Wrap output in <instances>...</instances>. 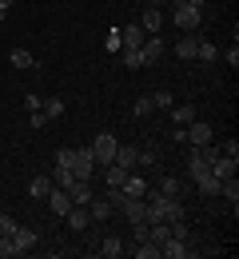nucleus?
<instances>
[{"label": "nucleus", "mask_w": 239, "mask_h": 259, "mask_svg": "<svg viewBox=\"0 0 239 259\" xmlns=\"http://www.w3.org/2000/svg\"><path fill=\"white\" fill-rule=\"evenodd\" d=\"M200 16H204V8H196V4H175V8H171L175 28H183V32H196V28H200Z\"/></svg>", "instance_id": "obj_1"}, {"label": "nucleus", "mask_w": 239, "mask_h": 259, "mask_svg": "<svg viewBox=\"0 0 239 259\" xmlns=\"http://www.w3.org/2000/svg\"><path fill=\"white\" fill-rule=\"evenodd\" d=\"M68 167H72L76 180H92V171H96V156H92V148H76L72 160H68Z\"/></svg>", "instance_id": "obj_2"}, {"label": "nucleus", "mask_w": 239, "mask_h": 259, "mask_svg": "<svg viewBox=\"0 0 239 259\" xmlns=\"http://www.w3.org/2000/svg\"><path fill=\"white\" fill-rule=\"evenodd\" d=\"M160 255H164V259H196L200 251L192 247V239H175V235H171V239H164Z\"/></svg>", "instance_id": "obj_3"}, {"label": "nucleus", "mask_w": 239, "mask_h": 259, "mask_svg": "<svg viewBox=\"0 0 239 259\" xmlns=\"http://www.w3.org/2000/svg\"><path fill=\"white\" fill-rule=\"evenodd\" d=\"M139 28L152 36V32H160L164 28V8L160 4H144V16H139Z\"/></svg>", "instance_id": "obj_4"}, {"label": "nucleus", "mask_w": 239, "mask_h": 259, "mask_svg": "<svg viewBox=\"0 0 239 259\" xmlns=\"http://www.w3.org/2000/svg\"><path fill=\"white\" fill-rule=\"evenodd\" d=\"M144 28H139V24H124V28H120V44H124V48H120V52H139V44H144Z\"/></svg>", "instance_id": "obj_5"}, {"label": "nucleus", "mask_w": 239, "mask_h": 259, "mask_svg": "<svg viewBox=\"0 0 239 259\" xmlns=\"http://www.w3.org/2000/svg\"><path fill=\"white\" fill-rule=\"evenodd\" d=\"M116 148H120V144H116V140H112L108 132L92 140V156H96V160H104V163H112V160H116Z\"/></svg>", "instance_id": "obj_6"}, {"label": "nucleus", "mask_w": 239, "mask_h": 259, "mask_svg": "<svg viewBox=\"0 0 239 259\" xmlns=\"http://www.w3.org/2000/svg\"><path fill=\"white\" fill-rule=\"evenodd\" d=\"M160 56H164V40H160L156 32L144 36V44H139V60H144V64H156Z\"/></svg>", "instance_id": "obj_7"}, {"label": "nucleus", "mask_w": 239, "mask_h": 259, "mask_svg": "<svg viewBox=\"0 0 239 259\" xmlns=\"http://www.w3.org/2000/svg\"><path fill=\"white\" fill-rule=\"evenodd\" d=\"M183 144H196V148L211 144V128H207V124H200V120H192V124L183 128Z\"/></svg>", "instance_id": "obj_8"}, {"label": "nucleus", "mask_w": 239, "mask_h": 259, "mask_svg": "<svg viewBox=\"0 0 239 259\" xmlns=\"http://www.w3.org/2000/svg\"><path fill=\"white\" fill-rule=\"evenodd\" d=\"M84 207H88V215H92V224H104V220H112V211H116V207H112V203H108L104 195H92V199H88Z\"/></svg>", "instance_id": "obj_9"}, {"label": "nucleus", "mask_w": 239, "mask_h": 259, "mask_svg": "<svg viewBox=\"0 0 239 259\" xmlns=\"http://www.w3.org/2000/svg\"><path fill=\"white\" fill-rule=\"evenodd\" d=\"M52 188H56V184H52V176H44V171L28 180V195H32V199H48V192H52Z\"/></svg>", "instance_id": "obj_10"}, {"label": "nucleus", "mask_w": 239, "mask_h": 259, "mask_svg": "<svg viewBox=\"0 0 239 259\" xmlns=\"http://www.w3.org/2000/svg\"><path fill=\"white\" fill-rule=\"evenodd\" d=\"M48 207H52L56 215H68V207H72V195L64 192V188H52V192H48Z\"/></svg>", "instance_id": "obj_11"}, {"label": "nucleus", "mask_w": 239, "mask_h": 259, "mask_svg": "<svg viewBox=\"0 0 239 259\" xmlns=\"http://www.w3.org/2000/svg\"><path fill=\"white\" fill-rule=\"evenodd\" d=\"M235 167H239V160H235V156H223V152H219V156L211 160V171H215L219 180H227V176H235Z\"/></svg>", "instance_id": "obj_12"}, {"label": "nucleus", "mask_w": 239, "mask_h": 259, "mask_svg": "<svg viewBox=\"0 0 239 259\" xmlns=\"http://www.w3.org/2000/svg\"><path fill=\"white\" fill-rule=\"evenodd\" d=\"M168 112H171V124H175V128H187V124L196 120V108H192V104H171Z\"/></svg>", "instance_id": "obj_13"}, {"label": "nucleus", "mask_w": 239, "mask_h": 259, "mask_svg": "<svg viewBox=\"0 0 239 259\" xmlns=\"http://www.w3.org/2000/svg\"><path fill=\"white\" fill-rule=\"evenodd\" d=\"M64 192L72 195V203H88V199L96 195V192H92V184H88V180H72V184L64 188Z\"/></svg>", "instance_id": "obj_14"}, {"label": "nucleus", "mask_w": 239, "mask_h": 259, "mask_svg": "<svg viewBox=\"0 0 239 259\" xmlns=\"http://www.w3.org/2000/svg\"><path fill=\"white\" fill-rule=\"evenodd\" d=\"M12 239L20 243V251H24V255H28V251L36 247V231H32V227H24V224H16V227H12Z\"/></svg>", "instance_id": "obj_15"}, {"label": "nucleus", "mask_w": 239, "mask_h": 259, "mask_svg": "<svg viewBox=\"0 0 239 259\" xmlns=\"http://www.w3.org/2000/svg\"><path fill=\"white\" fill-rule=\"evenodd\" d=\"M120 211H124L128 224H139V220H144V195H128V203H124Z\"/></svg>", "instance_id": "obj_16"}, {"label": "nucleus", "mask_w": 239, "mask_h": 259, "mask_svg": "<svg viewBox=\"0 0 239 259\" xmlns=\"http://www.w3.org/2000/svg\"><path fill=\"white\" fill-rule=\"evenodd\" d=\"M100 255L104 259H120L124 255V239H120V235H104L100 239Z\"/></svg>", "instance_id": "obj_17"}, {"label": "nucleus", "mask_w": 239, "mask_h": 259, "mask_svg": "<svg viewBox=\"0 0 239 259\" xmlns=\"http://www.w3.org/2000/svg\"><path fill=\"white\" fill-rule=\"evenodd\" d=\"M40 112H44V120H60V116H64V100L60 96H44L40 100Z\"/></svg>", "instance_id": "obj_18"}, {"label": "nucleus", "mask_w": 239, "mask_h": 259, "mask_svg": "<svg viewBox=\"0 0 239 259\" xmlns=\"http://www.w3.org/2000/svg\"><path fill=\"white\" fill-rule=\"evenodd\" d=\"M196 44H200V40H196L192 32L179 36V40H175V56H179V60H196Z\"/></svg>", "instance_id": "obj_19"}, {"label": "nucleus", "mask_w": 239, "mask_h": 259, "mask_svg": "<svg viewBox=\"0 0 239 259\" xmlns=\"http://www.w3.org/2000/svg\"><path fill=\"white\" fill-rule=\"evenodd\" d=\"M112 163H120V167L136 171V163H139V152H136V148H116V160H112Z\"/></svg>", "instance_id": "obj_20"}, {"label": "nucleus", "mask_w": 239, "mask_h": 259, "mask_svg": "<svg viewBox=\"0 0 239 259\" xmlns=\"http://www.w3.org/2000/svg\"><path fill=\"white\" fill-rule=\"evenodd\" d=\"M104 171H108V188H124L128 167H120V163H104Z\"/></svg>", "instance_id": "obj_21"}, {"label": "nucleus", "mask_w": 239, "mask_h": 259, "mask_svg": "<svg viewBox=\"0 0 239 259\" xmlns=\"http://www.w3.org/2000/svg\"><path fill=\"white\" fill-rule=\"evenodd\" d=\"M219 195H227V199H231V207L239 203V180H235V176H227V180H219Z\"/></svg>", "instance_id": "obj_22"}, {"label": "nucleus", "mask_w": 239, "mask_h": 259, "mask_svg": "<svg viewBox=\"0 0 239 259\" xmlns=\"http://www.w3.org/2000/svg\"><path fill=\"white\" fill-rule=\"evenodd\" d=\"M215 56H219V48H215L211 40H200V44H196V60H204V64H211Z\"/></svg>", "instance_id": "obj_23"}, {"label": "nucleus", "mask_w": 239, "mask_h": 259, "mask_svg": "<svg viewBox=\"0 0 239 259\" xmlns=\"http://www.w3.org/2000/svg\"><path fill=\"white\" fill-rule=\"evenodd\" d=\"M0 255H4V259H16V255H24V251H20V243H16L12 235H0Z\"/></svg>", "instance_id": "obj_24"}, {"label": "nucleus", "mask_w": 239, "mask_h": 259, "mask_svg": "<svg viewBox=\"0 0 239 259\" xmlns=\"http://www.w3.org/2000/svg\"><path fill=\"white\" fill-rule=\"evenodd\" d=\"M164 220H183V203H179V199H168V195H164Z\"/></svg>", "instance_id": "obj_25"}, {"label": "nucleus", "mask_w": 239, "mask_h": 259, "mask_svg": "<svg viewBox=\"0 0 239 259\" xmlns=\"http://www.w3.org/2000/svg\"><path fill=\"white\" fill-rule=\"evenodd\" d=\"M124 192H128V195H144V192H148V184L139 180L136 171H128V180H124Z\"/></svg>", "instance_id": "obj_26"}, {"label": "nucleus", "mask_w": 239, "mask_h": 259, "mask_svg": "<svg viewBox=\"0 0 239 259\" xmlns=\"http://www.w3.org/2000/svg\"><path fill=\"white\" fill-rule=\"evenodd\" d=\"M132 112H136V120H144V116H152V112H156V104H152V96H136V104H132Z\"/></svg>", "instance_id": "obj_27"}, {"label": "nucleus", "mask_w": 239, "mask_h": 259, "mask_svg": "<svg viewBox=\"0 0 239 259\" xmlns=\"http://www.w3.org/2000/svg\"><path fill=\"white\" fill-rule=\"evenodd\" d=\"M179 192H183V188H179V180H175V176H164V184H160V195H168V199H179Z\"/></svg>", "instance_id": "obj_28"}, {"label": "nucleus", "mask_w": 239, "mask_h": 259, "mask_svg": "<svg viewBox=\"0 0 239 259\" xmlns=\"http://www.w3.org/2000/svg\"><path fill=\"white\" fill-rule=\"evenodd\" d=\"M8 60H12L16 68H32V52H28V48H12V52H8Z\"/></svg>", "instance_id": "obj_29"}, {"label": "nucleus", "mask_w": 239, "mask_h": 259, "mask_svg": "<svg viewBox=\"0 0 239 259\" xmlns=\"http://www.w3.org/2000/svg\"><path fill=\"white\" fill-rule=\"evenodd\" d=\"M72 180H76V176H72V167H64V163H56V171H52V184H56V188H68Z\"/></svg>", "instance_id": "obj_30"}, {"label": "nucleus", "mask_w": 239, "mask_h": 259, "mask_svg": "<svg viewBox=\"0 0 239 259\" xmlns=\"http://www.w3.org/2000/svg\"><path fill=\"white\" fill-rule=\"evenodd\" d=\"M171 235H175V239H192V227H187V224H183V220H171Z\"/></svg>", "instance_id": "obj_31"}, {"label": "nucleus", "mask_w": 239, "mask_h": 259, "mask_svg": "<svg viewBox=\"0 0 239 259\" xmlns=\"http://www.w3.org/2000/svg\"><path fill=\"white\" fill-rule=\"evenodd\" d=\"M219 152H223V156H235V160H239V140H227V144H219Z\"/></svg>", "instance_id": "obj_32"}, {"label": "nucleus", "mask_w": 239, "mask_h": 259, "mask_svg": "<svg viewBox=\"0 0 239 259\" xmlns=\"http://www.w3.org/2000/svg\"><path fill=\"white\" fill-rule=\"evenodd\" d=\"M152 104H156V108H171V96L168 92H152Z\"/></svg>", "instance_id": "obj_33"}, {"label": "nucleus", "mask_w": 239, "mask_h": 259, "mask_svg": "<svg viewBox=\"0 0 239 259\" xmlns=\"http://www.w3.org/2000/svg\"><path fill=\"white\" fill-rule=\"evenodd\" d=\"M12 227H16L12 215H0V235H12Z\"/></svg>", "instance_id": "obj_34"}, {"label": "nucleus", "mask_w": 239, "mask_h": 259, "mask_svg": "<svg viewBox=\"0 0 239 259\" xmlns=\"http://www.w3.org/2000/svg\"><path fill=\"white\" fill-rule=\"evenodd\" d=\"M124 64L128 68H144V60H139V52H124Z\"/></svg>", "instance_id": "obj_35"}, {"label": "nucleus", "mask_w": 239, "mask_h": 259, "mask_svg": "<svg viewBox=\"0 0 239 259\" xmlns=\"http://www.w3.org/2000/svg\"><path fill=\"white\" fill-rule=\"evenodd\" d=\"M120 48H124V44H120V28H116V32L108 36V52H120Z\"/></svg>", "instance_id": "obj_36"}, {"label": "nucleus", "mask_w": 239, "mask_h": 259, "mask_svg": "<svg viewBox=\"0 0 239 259\" xmlns=\"http://www.w3.org/2000/svg\"><path fill=\"white\" fill-rule=\"evenodd\" d=\"M28 124H32V128H44V124H48V120H44V112H40V108H36V112H32V120H28Z\"/></svg>", "instance_id": "obj_37"}, {"label": "nucleus", "mask_w": 239, "mask_h": 259, "mask_svg": "<svg viewBox=\"0 0 239 259\" xmlns=\"http://www.w3.org/2000/svg\"><path fill=\"white\" fill-rule=\"evenodd\" d=\"M227 64H231V68L239 64V48H235V40H231V48H227Z\"/></svg>", "instance_id": "obj_38"}, {"label": "nucleus", "mask_w": 239, "mask_h": 259, "mask_svg": "<svg viewBox=\"0 0 239 259\" xmlns=\"http://www.w3.org/2000/svg\"><path fill=\"white\" fill-rule=\"evenodd\" d=\"M68 160H72V148H60V152H56V163H64V167H68Z\"/></svg>", "instance_id": "obj_39"}, {"label": "nucleus", "mask_w": 239, "mask_h": 259, "mask_svg": "<svg viewBox=\"0 0 239 259\" xmlns=\"http://www.w3.org/2000/svg\"><path fill=\"white\" fill-rule=\"evenodd\" d=\"M171 4H196V8H204V0H171Z\"/></svg>", "instance_id": "obj_40"}, {"label": "nucleus", "mask_w": 239, "mask_h": 259, "mask_svg": "<svg viewBox=\"0 0 239 259\" xmlns=\"http://www.w3.org/2000/svg\"><path fill=\"white\" fill-rule=\"evenodd\" d=\"M148 4H160V0H148Z\"/></svg>", "instance_id": "obj_41"}, {"label": "nucleus", "mask_w": 239, "mask_h": 259, "mask_svg": "<svg viewBox=\"0 0 239 259\" xmlns=\"http://www.w3.org/2000/svg\"><path fill=\"white\" fill-rule=\"evenodd\" d=\"M144 4H148V0H144Z\"/></svg>", "instance_id": "obj_42"}]
</instances>
